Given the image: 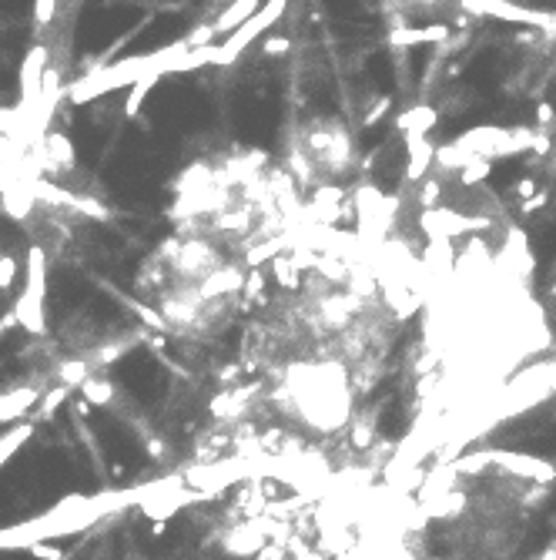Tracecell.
I'll use <instances>...</instances> for the list:
<instances>
[{
	"instance_id": "cell-4",
	"label": "cell",
	"mask_w": 556,
	"mask_h": 560,
	"mask_svg": "<svg viewBox=\"0 0 556 560\" xmlns=\"http://www.w3.org/2000/svg\"><path fill=\"white\" fill-rule=\"evenodd\" d=\"M399 17L413 24H446L459 14L482 7V4H506V0H385Z\"/></svg>"
},
{
	"instance_id": "cell-3",
	"label": "cell",
	"mask_w": 556,
	"mask_h": 560,
	"mask_svg": "<svg viewBox=\"0 0 556 560\" xmlns=\"http://www.w3.org/2000/svg\"><path fill=\"white\" fill-rule=\"evenodd\" d=\"M44 296H47V259L41 245H31V252H27V286H24V296L17 299V306L11 312L17 319V326H24L34 336H44L47 332Z\"/></svg>"
},
{
	"instance_id": "cell-7",
	"label": "cell",
	"mask_w": 556,
	"mask_h": 560,
	"mask_svg": "<svg viewBox=\"0 0 556 560\" xmlns=\"http://www.w3.org/2000/svg\"><path fill=\"white\" fill-rule=\"evenodd\" d=\"M41 165L47 171H71L74 168V148L67 141L64 134H47L44 141V151H41Z\"/></svg>"
},
{
	"instance_id": "cell-11",
	"label": "cell",
	"mask_w": 556,
	"mask_h": 560,
	"mask_svg": "<svg viewBox=\"0 0 556 560\" xmlns=\"http://www.w3.org/2000/svg\"><path fill=\"white\" fill-rule=\"evenodd\" d=\"M54 14H57V0H34V31L44 34L54 24Z\"/></svg>"
},
{
	"instance_id": "cell-12",
	"label": "cell",
	"mask_w": 556,
	"mask_h": 560,
	"mask_svg": "<svg viewBox=\"0 0 556 560\" xmlns=\"http://www.w3.org/2000/svg\"><path fill=\"white\" fill-rule=\"evenodd\" d=\"M71 396V386H57V389H51V393L44 396V406H41V416L51 419L57 413V409L64 406V399Z\"/></svg>"
},
{
	"instance_id": "cell-2",
	"label": "cell",
	"mask_w": 556,
	"mask_h": 560,
	"mask_svg": "<svg viewBox=\"0 0 556 560\" xmlns=\"http://www.w3.org/2000/svg\"><path fill=\"white\" fill-rule=\"evenodd\" d=\"M359 168L355 138L338 118H312L288 138L285 171L298 191L332 195Z\"/></svg>"
},
{
	"instance_id": "cell-17",
	"label": "cell",
	"mask_w": 556,
	"mask_h": 560,
	"mask_svg": "<svg viewBox=\"0 0 556 560\" xmlns=\"http://www.w3.org/2000/svg\"><path fill=\"white\" fill-rule=\"evenodd\" d=\"M14 322H17V319H14V312H11V316H7V319H4V322H0V332L7 329V326H14Z\"/></svg>"
},
{
	"instance_id": "cell-6",
	"label": "cell",
	"mask_w": 556,
	"mask_h": 560,
	"mask_svg": "<svg viewBox=\"0 0 556 560\" xmlns=\"http://www.w3.org/2000/svg\"><path fill=\"white\" fill-rule=\"evenodd\" d=\"M37 399H41V393L34 386H21V389H11V393H0V423H14L17 416H27Z\"/></svg>"
},
{
	"instance_id": "cell-9",
	"label": "cell",
	"mask_w": 556,
	"mask_h": 560,
	"mask_svg": "<svg viewBox=\"0 0 556 560\" xmlns=\"http://www.w3.org/2000/svg\"><path fill=\"white\" fill-rule=\"evenodd\" d=\"M77 389L84 393V403H94V406H108L111 396H114V386H111L104 376H88Z\"/></svg>"
},
{
	"instance_id": "cell-10",
	"label": "cell",
	"mask_w": 556,
	"mask_h": 560,
	"mask_svg": "<svg viewBox=\"0 0 556 560\" xmlns=\"http://www.w3.org/2000/svg\"><path fill=\"white\" fill-rule=\"evenodd\" d=\"M88 376H94L91 373V363L88 359H67V363H61L57 366V379H61V386H81Z\"/></svg>"
},
{
	"instance_id": "cell-8",
	"label": "cell",
	"mask_w": 556,
	"mask_h": 560,
	"mask_svg": "<svg viewBox=\"0 0 556 560\" xmlns=\"http://www.w3.org/2000/svg\"><path fill=\"white\" fill-rule=\"evenodd\" d=\"M31 436H34V426H31V423H21V426L7 429V433L0 436V466L11 460L14 453L21 450V446H24V443H27Z\"/></svg>"
},
{
	"instance_id": "cell-14",
	"label": "cell",
	"mask_w": 556,
	"mask_h": 560,
	"mask_svg": "<svg viewBox=\"0 0 556 560\" xmlns=\"http://www.w3.org/2000/svg\"><path fill=\"white\" fill-rule=\"evenodd\" d=\"M17 279V259L14 255H0V292H7Z\"/></svg>"
},
{
	"instance_id": "cell-16",
	"label": "cell",
	"mask_w": 556,
	"mask_h": 560,
	"mask_svg": "<svg viewBox=\"0 0 556 560\" xmlns=\"http://www.w3.org/2000/svg\"><path fill=\"white\" fill-rule=\"evenodd\" d=\"M536 560H556V537H553V544H550V547L543 550V554H540V557Z\"/></svg>"
},
{
	"instance_id": "cell-15",
	"label": "cell",
	"mask_w": 556,
	"mask_h": 560,
	"mask_svg": "<svg viewBox=\"0 0 556 560\" xmlns=\"http://www.w3.org/2000/svg\"><path fill=\"white\" fill-rule=\"evenodd\" d=\"M546 322H550V329H556V269L550 272V289H546Z\"/></svg>"
},
{
	"instance_id": "cell-13",
	"label": "cell",
	"mask_w": 556,
	"mask_h": 560,
	"mask_svg": "<svg viewBox=\"0 0 556 560\" xmlns=\"http://www.w3.org/2000/svg\"><path fill=\"white\" fill-rule=\"evenodd\" d=\"M27 550H31V557H37V560H64V550L54 547V544H44V540L27 544Z\"/></svg>"
},
{
	"instance_id": "cell-1",
	"label": "cell",
	"mask_w": 556,
	"mask_h": 560,
	"mask_svg": "<svg viewBox=\"0 0 556 560\" xmlns=\"http://www.w3.org/2000/svg\"><path fill=\"white\" fill-rule=\"evenodd\" d=\"M553 470L533 460L480 456L456 470L439 494L429 520L439 527L443 544L472 560L502 557L530 524Z\"/></svg>"
},
{
	"instance_id": "cell-5",
	"label": "cell",
	"mask_w": 556,
	"mask_h": 560,
	"mask_svg": "<svg viewBox=\"0 0 556 560\" xmlns=\"http://www.w3.org/2000/svg\"><path fill=\"white\" fill-rule=\"evenodd\" d=\"M47 74V47L34 44L21 64V108L27 111L34 101H41V84Z\"/></svg>"
}]
</instances>
